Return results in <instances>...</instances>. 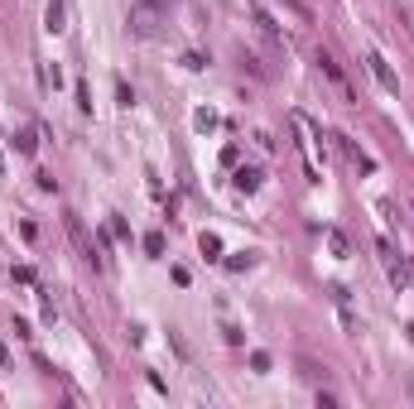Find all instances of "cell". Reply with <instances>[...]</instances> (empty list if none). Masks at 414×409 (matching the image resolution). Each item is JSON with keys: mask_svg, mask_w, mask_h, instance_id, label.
<instances>
[{"mask_svg": "<svg viewBox=\"0 0 414 409\" xmlns=\"http://www.w3.org/2000/svg\"><path fill=\"white\" fill-rule=\"evenodd\" d=\"M193 126H197V130H212V126H217V111H197Z\"/></svg>", "mask_w": 414, "mask_h": 409, "instance_id": "obj_17", "label": "cell"}, {"mask_svg": "<svg viewBox=\"0 0 414 409\" xmlns=\"http://www.w3.org/2000/svg\"><path fill=\"white\" fill-rule=\"evenodd\" d=\"M178 63H183L188 73H202V68H207V58H202V54H183V58H178Z\"/></svg>", "mask_w": 414, "mask_h": 409, "instance_id": "obj_16", "label": "cell"}, {"mask_svg": "<svg viewBox=\"0 0 414 409\" xmlns=\"http://www.w3.org/2000/svg\"><path fill=\"white\" fill-rule=\"evenodd\" d=\"M250 371H270V356H265V352H250Z\"/></svg>", "mask_w": 414, "mask_h": 409, "instance_id": "obj_18", "label": "cell"}, {"mask_svg": "<svg viewBox=\"0 0 414 409\" xmlns=\"http://www.w3.org/2000/svg\"><path fill=\"white\" fill-rule=\"evenodd\" d=\"M145 250H150V255H164V231H150V236H145Z\"/></svg>", "mask_w": 414, "mask_h": 409, "instance_id": "obj_15", "label": "cell"}, {"mask_svg": "<svg viewBox=\"0 0 414 409\" xmlns=\"http://www.w3.org/2000/svg\"><path fill=\"white\" fill-rule=\"evenodd\" d=\"M197 245H202V255H207V260H221V241L212 236V231H202V241H197Z\"/></svg>", "mask_w": 414, "mask_h": 409, "instance_id": "obj_13", "label": "cell"}, {"mask_svg": "<svg viewBox=\"0 0 414 409\" xmlns=\"http://www.w3.org/2000/svg\"><path fill=\"white\" fill-rule=\"evenodd\" d=\"M231 183H236V193H255L260 183H265V173H260L255 164H241V169L231 173Z\"/></svg>", "mask_w": 414, "mask_h": 409, "instance_id": "obj_8", "label": "cell"}, {"mask_svg": "<svg viewBox=\"0 0 414 409\" xmlns=\"http://www.w3.org/2000/svg\"><path fill=\"white\" fill-rule=\"evenodd\" d=\"M366 63H371V73H376V82L386 87L390 97H400V78H395V68H390L386 58H381V54H366Z\"/></svg>", "mask_w": 414, "mask_h": 409, "instance_id": "obj_5", "label": "cell"}, {"mask_svg": "<svg viewBox=\"0 0 414 409\" xmlns=\"http://www.w3.org/2000/svg\"><path fill=\"white\" fill-rule=\"evenodd\" d=\"M246 15H250V25L260 29L265 39H284V34H279V25H275V20H270V10H265L260 0H250V5H246Z\"/></svg>", "mask_w": 414, "mask_h": 409, "instance_id": "obj_6", "label": "cell"}, {"mask_svg": "<svg viewBox=\"0 0 414 409\" xmlns=\"http://www.w3.org/2000/svg\"><path fill=\"white\" fill-rule=\"evenodd\" d=\"M63 20H68V5H63V0H49V5H44V29H49V34H63Z\"/></svg>", "mask_w": 414, "mask_h": 409, "instance_id": "obj_9", "label": "cell"}, {"mask_svg": "<svg viewBox=\"0 0 414 409\" xmlns=\"http://www.w3.org/2000/svg\"><path fill=\"white\" fill-rule=\"evenodd\" d=\"M0 173H5V159H0Z\"/></svg>", "mask_w": 414, "mask_h": 409, "instance_id": "obj_19", "label": "cell"}, {"mask_svg": "<svg viewBox=\"0 0 414 409\" xmlns=\"http://www.w3.org/2000/svg\"><path fill=\"white\" fill-rule=\"evenodd\" d=\"M332 145H337V149L352 159V169H357V173H376V159H371V154H361V149H357L347 135H332Z\"/></svg>", "mask_w": 414, "mask_h": 409, "instance_id": "obj_4", "label": "cell"}, {"mask_svg": "<svg viewBox=\"0 0 414 409\" xmlns=\"http://www.w3.org/2000/svg\"><path fill=\"white\" fill-rule=\"evenodd\" d=\"M15 149H20V154H34V149H39V135H34V130H20V135H15Z\"/></svg>", "mask_w": 414, "mask_h": 409, "instance_id": "obj_14", "label": "cell"}, {"mask_svg": "<svg viewBox=\"0 0 414 409\" xmlns=\"http://www.w3.org/2000/svg\"><path fill=\"white\" fill-rule=\"evenodd\" d=\"M250 265H255V255H250V250H236V255H226V270H250Z\"/></svg>", "mask_w": 414, "mask_h": 409, "instance_id": "obj_12", "label": "cell"}, {"mask_svg": "<svg viewBox=\"0 0 414 409\" xmlns=\"http://www.w3.org/2000/svg\"><path fill=\"white\" fill-rule=\"evenodd\" d=\"M39 82H44V87H63V73H58V63H44V68H39Z\"/></svg>", "mask_w": 414, "mask_h": 409, "instance_id": "obj_11", "label": "cell"}, {"mask_svg": "<svg viewBox=\"0 0 414 409\" xmlns=\"http://www.w3.org/2000/svg\"><path fill=\"white\" fill-rule=\"evenodd\" d=\"M164 5H159V0H135V5H130V15H126V29H130V34H135V39H154V34H159V29H164Z\"/></svg>", "mask_w": 414, "mask_h": 409, "instance_id": "obj_1", "label": "cell"}, {"mask_svg": "<svg viewBox=\"0 0 414 409\" xmlns=\"http://www.w3.org/2000/svg\"><path fill=\"white\" fill-rule=\"evenodd\" d=\"M318 68H323V78H332V87H337V92H342L347 102H352V82L342 78V68H337V58H332V54H318Z\"/></svg>", "mask_w": 414, "mask_h": 409, "instance_id": "obj_7", "label": "cell"}, {"mask_svg": "<svg viewBox=\"0 0 414 409\" xmlns=\"http://www.w3.org/2000/svg\"><path fill=\"white\" fill-rule=\"evenodd\" d=\"M328 245H332V255H337V260H347V255H352V241H347L337 226H328Z\"/></svg>", "mask_w": 414, "mask_h": 409, "instance_id": "obj_10", "label": "cell"}, {"mask_svg": "<svg viewBox=\"0 0 414 409\" xmlns=\"http://www.w3.org/2000/svg\"><path fill=\"white\" fill-rule=\"evenodd\" d=\"M376 250H381V260H386L390 284H395V289H410V284H414V265L400 255V250H395V241H386V236H381V241H376Z\"/></svg>", "mask_w": 414, "mask_h": 409, "instance_id": "obj_2", "label": "cell"}, {"mask_svg": "<svg viewBox=\"0 0 414 409\" xmlns=\"http://www.w3.org/2000/svg\"><path fill=\"white\" fill-rule=\"evenodd\" d=\"M294 130L304 135V154H308V178H313V183H323V169H318V140H323V130H318V126L308 121L304 111H294Z\"/></svg>", "mask_w": 414, "mask_h": 409, "instance_id": "obj_3", "label": "cell"}]
</instances>
